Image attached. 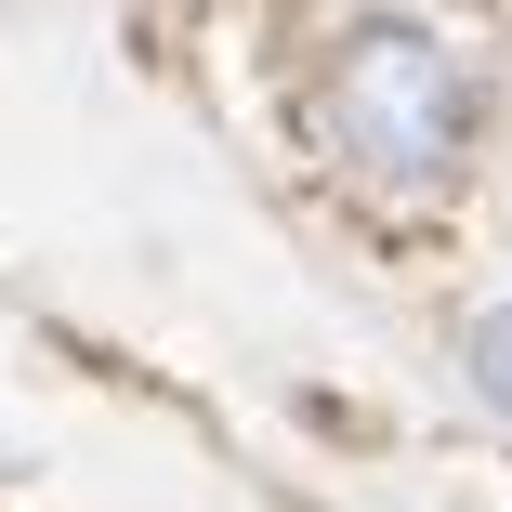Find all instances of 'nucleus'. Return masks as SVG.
<instances>
[{"label": "nucleus", "instance_id": "1", "mask_svg": "<svg viewBox=\"0 0 512 512\" xmlns=\"http://www.w3.org/2000/svg\"><path fill=\"white\" fill-rule=\"evenodd\" d=\"M316 119H329V158L368 171V184H447L460 145H473V66H460L434 27L381 14V27L342 40Z\"/></svg>", "mask_w": 512, "mask_h": 512}, {"label": "nucleus", "instance_id": "2", "mask_svg": "<svg viewBox=\"0 0 512 512\" xmlns=\"http://www.w3.org/2000/svg\"><path fill=\"white\" fill-rule=\"evenodd\" d=\"M473 394L512 421V302H499V316H473Z\"/></svg>", "mask_w": 512, "mask_h": 512}]
</instances>
